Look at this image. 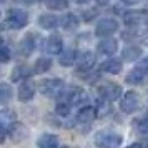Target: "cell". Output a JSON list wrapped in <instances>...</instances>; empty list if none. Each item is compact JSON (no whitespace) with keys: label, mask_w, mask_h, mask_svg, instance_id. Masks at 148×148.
Instances as JSON below:
<instances>
[{"label":"cell","mask_w":148,"mask_h":148,"mask_svg":"<svg viewBox=\"0 0 148 148\" xmlns=\"http://www.w3.org/2000/svg\"><path fill=\"white\" fill-rule=\"evenodd\" d=\"M101 70L107 72V73H112V75H116L121 72V62L116 60V58H112V60H107L103 65H101Z\"/></svg>","instance_id":"cell-21"},{"label":"cell","mask_w":148,"mask_h":148,"mask_svg":"<svg viewBox=\"0 0 148 148\" xmlns=\"http://www.w3.org/2000/svg\"><path fill=\"white\" fill-rule=\"evenodd\" d=\"M85 17H83V18H85V20H92V17H95V15H97V12H95V10H88V12H85Z\"/></svg>","instance_id":"cell-31"},{"label":"cell","mask_w":148,"mask_h":148,"mask_svg":"<svg viewBox=\"0 0 148 148\" xmlns=\"http://www.w3.org/2000/svg\"><path fill=\"white\" fill-rule=\"evenodd\" d=\"M95 116H97V110L93 107H83L80 108V112L77 115V121L78 123H90V121H93Z\"/></svg>","instance_id":"cell-13"},{"label":"cell","mask_w":148,"mask_h":148,"mask_svg":"<svg viewBox=\"0 0 148 148\" xmlns=\"http://www.w3.org/2000/svg\"><path fill=\"white\" fill-rule=\"evenodd\" d=\"M78 17L75 14H67V15H63L60 18V22H58V25H60L63 30H73V28L78 27Z\"/></svg>","instance_id":"cell-14"},{"label":"cell","mask_w":148,"mask_h":148,"mask_svg":"<svg viewBox=\"0 0 148 148\" xmlns=\"http://www.w3.org/2000/svg\"><path fill=\"white\" fill-rule=\"evenodd\" d=\"M37 47V42H35V35L34 34H28L27 37H23L20 42V53L28 57V55L32 53Z\"/></svg>","instance_id":"cell-11"},{"label":"cell","mask_w":148,"mask_h":148,"mask_svg":"<svg viewBox=\"0 0 148 148\" xmlns=\"http://www.w3.org/2000/svg\"><path fill=\"white\" fill-rule=\"evenodd\" d=\"M30 73H32V72H30L27 67H22L20 65V67H17L14 72H12V80L14 82H25L27 77H30Z\"/></svg>","instance_id":"cell-23"},{"label":"cell","mask_w":148,"mask_h":148,"mask_svg":"<svg viewBox=\"0 0 148 148\" xmlns=\"http://www.w3.org/2000/svg\"><path fill=\"white\" fill-rule=\"evenodd\" d=\"M75 3H78V5H82V3H87L88 0H73Z\"/></svg>","instance_id":"cell-35"},{"label":"cell","mask_w":148,"mask_h":148,"mask_svg":"<svg viewBox=\"0 0 148 148\" xmlns=\"http://www.w3.org/2000/svg\"><path fill=\"white\" fill-rule=\"evenodd\" d=\"M60 20H57L55 15H50V14H45V15H40L38 17V25L45 30H52V28L57 27V23Z\"/></svg>","instance_id":"cell-20"},{"label":"cell","mask_w":148,"mask_h":148,"mask_svg":"<svg viewBox=\"0 0 148 148\" xmlns=\"http://www.w3.org/2000/svg\"><path fill=\"white\" fill-rule=\"evenodd\" d=\"M10 57H12V50L8 48L7 43H3V45H2V62L7 63V62L10 60Z\"/></svg>","instance_id":"cell-29"},{"label":"cell","mask_w":148,"mask_h":148,"mask_svg":"<svg viewBox=\"0 0 148 148\" xmlns=\"http://www.w3.org/2000/svg\"><path fill=\"white\" fill-rule=\"evenodd\" d=\"M35 95V85L32 82H23L18 87V100L20 101H30Z\"/></svg>","instance_id":"cell-9"},{"label":"cell","mask_w":148,"mask_h":148,"mask_svg":"<svg viewBox=\"0 0 148 148\" xmlns=\"http://www.w3.org/2000/svg\"><path fill=\"white\" fill-rule=\"evenodd\" d=\"M22 3H35V2H38V0H20Z\"/></svg>","instance_id":"cell-34"},{"label":"cell","mask_w":148,"mask_h":148,"mask_svg":"<svg viewBox=\"0 0 148 148\" xmlns=\"http://www.w3.org/2000/svg\"><path fill=\"white\" fill-rule=\"evenodd\" d=\"M123 60L125 62H133V60H138L141 55V48L138 45H128L127 48H123Z\"/></svg>","instance_id":"cell-17"},{"label":"cell","mask_w":148,"mask_h":148,"mask_svg":"<svg viewBox=\"0 0 148 148\" xmlns=\"http://www.w3.org/2000/svg\"><path fill=\"white\" fill-rule=\"evenodd\" d=\"M138 107H140V97H138L136 92L130 90V92H127V93L121 97L120 108H121L123 113H133V112L138 110Z\"/></svg>","instance_id":"cell-4"},{"label":"cell","mask_w":148,"mask_h":148,"mask_svg":"<svg viewBox=\"0 0 148 148\" xmlns=\"http://www.w3.org/2000/svg\"><path fill=\"white\" fill-rule=\"evenodd\" d=\"M65 83L62 78H48V80H42L40 83V92L45 97H58L63 92Z\"/></svg>","instance_id":"cell-3"},{"label":"cell","mask_w":148,"mask_h":148,"mask_svg":"<svg viewBox=\"0 0 148 148\" xmlns=\"http://www.w3.org/2000/svg\"><path fill=\"white\" fill-rule=\"evenodd\" d=\"M121 2H123L125 5H135V3H136L138 0H121Z\"/></svg>","instance_id":"cell-32"},{"label":"cell","mask_w":148,"mask_h":148,"mask_svg":"<svg viewBox=\"0 0 148 148\" xmlns=\"http://www.w3.org/2000/svg\"><path fill=\"white\" fill-rule=\"evenodd\" d=\"M138 132L141 135H148V118H143L138 121Z\"/></svg>","instance_id":"cell-30"},{"label":"cell","mask_w":148,"mask_h":148,"mask_svg":"<svg viewBox=\"0 0 148 148\" xmlns=\"http://www.w3.org/2000/svg\"><path fill=\"white\" fill-rule=\"evenodd\" d=\"M68 100L72 101L73 105H83V103H87V101L90 100V97H88L83 90H80V88H73V90H70Z\"/></svg>","instance_id":"cell-15"},{"label":"cell","mask_w":148,"mask_h":148,"mask_svg":"<svg viewBox=\"0 0 148 148\" xmlns=\"http://www.w3.org/2000/svg\"><path fill=\"white\" fill-rule=\"evenodd\" d=\"M47 50H48V53H52V55H60L62 53V50H63V42H62V38L58 35H52V37L48 38Z\"/></svg>","instance_id":"cell-12"},{"label":"cell","mask_w":148,"mask_h":148,"mask_svg":"<svg viewBox=\"0 0 148 148\" xmlns=\"http://www.w3.org/2000/svg\"><path fill=\"white\" fill-rule=\"evenodd\" d=\"M121 136L118 133H115L112 130H103V132H98L97 136H95V145L103 148H110V147H120L121 145Z\"/></svg>","instance_id":"cell-2"},{"label":"cell","mask_w":148,"mask_h":148,"mask_svg":"<svg viewBox=\"0 0 148 148\" xmlns=\"http://www.w3.org/2000/svg\"><path fill=\"white\" fill-rule=\"evenodd\" d=\"M72 105H73V103L70 100H67V98H65V100H60L57 103V113L62 115V116H67V115L70 113V107H72Z\"/></svg>","instance_id":"cell-26"},{"label":"cell","mask_w":148,"mask_h":148,"mask_svg":"<svg viewBox=\"0 0 148 148\" xmlns=\"http://www.w3.org/2000/svg\"><path fill=\"white\" fill-rule=\"evenodd\" d=\"M68 5V0H47V7L52 10H65Z\"/></svg>","instance_id":"cell-28"},{"label":"cell","mask_w":148,"mask_h":148,"mask_svg":"<svg viewBox=\"0 0 148 148\" xmlns=\"http://www.w3.org/2000/svg\"><path fill=\"white\" fill-rule=\"evenodd\" d=\"M10 97H12V88L8 87L7 83H2V85H0V101L5 105V103L10 100Z\"/></svg>","instance_id":"cell-27"},{"label":"cell","mask_w":148,"mask_h":148,"mask_svg":"<svg viewBox=\"0 0 148 148\" xmlns=\"http://www.w3.org/2000/svg\"><path fill=\"white\" fill-rule=\"evenodd\" d=\"M50 68H52V60H50V58L40 57L38 60L35 62V72H37V73H45Z\"/></svg>","instance_id":"cell-24"},{"label":"cell","mask_w":148,"mask_h":148,"mask_svg":"<svg viewBox=\"0 0 148 148\" xmlns=\"http://www.w3.org/2000/svg\"><path fill=\"white\" fill-rule=\"evenodd\" d=\"M98 93L101 95V98H105L107 101H113L118 100L121 97V87L116 83H107V85H101L98 88Z\"/></svg>","instance_id":"cell-7"},{"label":"cell","mask_w":148,"mask_h":148,"mask_svg":"<svg viewBox=\"0 0 148 148\" xmlns=\"http://www.w3.org/2000/svg\"><path fill=\"white\" fill-rule=\"evenodd\" d=\"M147 77H148V62H143V63H140L138 67L133 68V70L127 75L125 82L130 83V85H138V83H141Z\"/></svg>","instance_id":"cell-5"},{"label":"cell","mask_w":148,"mask_h":148,"mask_svg":"<svg viewBox=\"0 0 148 148\" xmlns=\"http://www.w3.org/2000/svg\"><path fill=\"white\" fill-rule=\"evenodd\" d=\"M125 22H127V25H130V27H136L138 23L143 22V14L141 12H128L125 15Z\"/></svg>","instance_id":"cell-25"},{"label":"cell","mask_w":148,"mask_h":148,"mask_svg":"<svg viewBox=\"0 0 148 148\" xmlns=\"http://www.w3.org/2000/svg\"><path fill=\"white\" fill-rule=\"evenodd\" d=\"M58 60H60L62 67H70V65H73V62L77 60V57H75V52L72 48H67V50H62Z\"/></svg>","instance_id":"cell-22"},{"label":"cell","mask_w":148,"mask_h":148,"mask_svg":"<svg viewBox=\"0 0 148 148\" xmlns=\"http://www.w3.org/2000/svg\"><path fill=\"white\" fill-rule=\"evenodd\" d=\"M97 3L98 5H107V3H110V0H97Z\"/></svg>","instance_id":"cell-33"},{"label":"cell","mask_w":148,"mask_h":148,"mask_svg":"<svg viewBox=\"0 0 148 148\" xmlns=\"http://www.w3.org/2000/svg\"><path fill=\"white\" fill-rule=\"evenodd\" d=\"M116 30H118L116 20H113V18H103V20H100L97 23L95 34L98 35V37H110V35H113Z\"/></svg>","instance_id":"cell-6"},{"label":"cell","mask_w":148,"mask_h":148,"mask_svg":"<svg viewBox=\"0 0 148 148\" xmlns=\"http://www.w3.org/2000/svg\"><path fill=\"white\" fill-rule=\"evenodd\" d=\"M8 133H10V138L14 141H22L27 136V130H25V127L22 123H17L15 121L14 125H12V128L8 130Z\"/></svg>","instance_id":"cell-18"},{"label":"cell","mask_w":148,"mask_h":148,"mask_svg":"<svg viewBox=\"0 0 148 148\" xmlns=\"http://www.w3.org/2000/svg\"><path fill=\"white\" fill-rule=\"evenodd\" d=\"M116 50H118V43L113 38H107L105 37L98 43V53H101V55H113Z\"/></svg>","instance_id":"cell-10"},{"label":"cell","mask_w":148,"mask_h":148,"mask_svg":"<svg viewBox=\"0 0 148 148\" xmlns=\"http://www.w3.org/2000/svg\"><path fill=\"white\" fill-rule=\"evenodd\" d=\"M37 145L42 147V148H57L58 147V138H57L55 135L45 133V135H42L40 138H38Z\"/></svg>","instance_id":"cell-19"},{"label":"cell","mask_w":148,"mask_h":148,"mask_svg":"<svg viewBox=\"0 0 148 148\" xmlns=\"http://www.w3.org/2000/svg\"><path fill=\"white\" fill-rule=\"evenodd\" d=\"M15 120H17V115H15L14 110H8V108H3V110H2V113H0L2 130H8V127L14 125Z\"/></svg>","instance_id":"cell-16"},{"label":"cell","mask_w":148,"mask_h":148,"mask_svg":"<svg viewBox=\"0 0 148 148\" xmlns=\"http://www.w3.org/2000/svg\"><path fill=\"white\" fill-rule=\"evenodd\" d=\"M27 23H28L27 12H23V10H20V8H12V10L8 12L7 18L3 20V23H2V28H3V30H8V28L18 30V28L25 27Z\"/></svg>","instance_id":"cell-1"},{"label":"cell","mask_w":148,"mask_h":148,"mask_svg":"<svg viewBox=\"0 0 148 148\" xmlns=\"http://www.w3.org/2000/svg\"><path fill=\"white\" fill-rule=\"evenodd\" d=\"M95 65V55L92 52H82L78 57H77V68L78 72H87V70H92Z\"/></svg>","instance_id":"cell-8"}]
</instances>
